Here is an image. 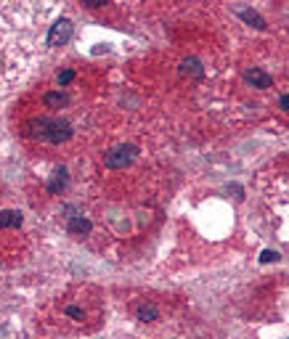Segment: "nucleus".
<instances>
[{
  "label": "nucleus",
  "instance_id": "obj_14",
  "mask_svg": "<svg viewBox=\"0 0 289 339\" xmlns=\"http://www.w3.org/2000/svg\"><path fill=\"white\" fill-rule=\"evenodd\" d=\"M67 315H69V318H80V321H82V315H85V313H82V307L69 305V307H67Z\"/></svg>",
  "mask_w": 289,
  "mask_h": 339
},
{
  "label": "nucleus",
  "instance_id": "obj_4",
  "mask_svg": "<svg viewBox=\"0 0 289 339\" xmlns=\"http://www.w3.org/2000/svg\"><path fill=\"white\" fill-rule=\"evenodd\" d=\"M90 230H93V223H90L88 218H82V215H72L69 223H67V234L74 236V239H85V236H90Z\"/></svg>",
  "mask_w": 289,
  "mask_h": 339
},
{
  "label": "nucleus",
  "instance_id": "obj_7",
  "mask_svg": "<svg viewBox=\"0 0 289 339\" xmlns=\"http://www.w3.org/2000/svg\"><path fill=\"white\" fill-rule=\"evenodd\" d=\"M24 223V215L16 209H3L0 212V228H19Z\"/></svg>",
  "mask_w": 289,
  "mask_h": 339
},
{
  "label": "nucleus",
  "instance_id": "obj_15",
  "mask_svg": "<svg viewBox=\"0 0 289 339\" xmlns=\"http://www.w3.org/2000/svg\"><path fill=\"white\" fill-rule=\"evenodd\" d=\"M279 106H281V109H284V112H289V93H286V96H281V101H279Z\"/></svg>",
  "mask_w": 289,
  "mask_h": 339
},
{
  "label": "nucleus",
  "instance_id": "obj_11",
  "mask_svg": "<svg viewBox=\"0 0 289 339\" xmlns=\"http://www.w3.org/2000/svg\"><path fill=\"white\" fill-rule=\"evenodd\" d=\"M239 16L244 19V22H250L252 27H257V29H263V27H265L263 16H260V13H255V11H239Z\"/></svg>",
  "mask_w": 289,
  "mask_h": 339
},
{
  "label": "nucleus",
  "instance_id": "obj_3",
  "mask_svg": "<svg viewBox=\"0 0 289 339\" xmlns=\"http://www.w3.org/2000/svg\"><path fill=\"white\" fill-rule=\"evenodd\" d=\"M72 22L69 19H58L53 27H51V32H48V45H64V43H69V37H72Z\"/></svg>",
  "mask_w": 289,
  "mask_h": 339
},
{
  "label": "nucleus",
  "instance_id": "obj_9",
  "mask_svg": "<svg viewBox=\"0 0 289 339\" xmlns=\"http://www.w3.org/2000/svg\"><path fill=\"white\" fill-rule=\"evenodd\" d=\"M43 103L48 106V109H61V106H67V103H69V96H67V93H61V90H58V93H45Z\"/></svg>",
  "mask_w": 289,
  "mask_h": 339
},
{
  "label": "nucleus",
  "instance_id": "obj_16",
  "mask_svg": "<svg viewBox=\"0 0 289 339\" xmlns=\"http://www.w3.org/2000/svg\"><path fill=\"white\" fill-rule=\"evenodd\" d=\"M85 6L88 8H98V6H104V0H85Z\"/></svg>",
  "mask_w": 289,
  "mask_h": 339
},
{
  "label": "nucleus",
  "instance_id": "obj_2",
  "mask_svg": "<svg viewBox=\"0 0 289 339\" xmlns=\"http://www.w3.org/2000/svg\"><path fill=\"white\" fill-rule=\"evenodd\" d=\"M135 157H138V149L135 146H114L112 151H106L104 154V164L109 167V170H125L135 162Z\"/></svg>",
  "mask_w": 289,
  "mask_h": 339
},
{
  "label": "nucleus",
  "instance_id": "obj_1",
  "mask_svg": "<svg viewBox=\"0 0 289 339\" xmlns=\"http://www.w3.org/2000/svg\"><path fill=\"white\" fill-rule=\"evenodd\" d=\"M24 135L32 138V141L64 143L72 138V125L61 117H37V119H29L24 125Z\"/></svg>",
  "mask_w": 289,
  "mask_h": 339
},
{
  "label": "nucleus",
  "instance_id": "obj_6",
  "mask_svg": "<svg viewBox=\"0 0 289 339\" xmlns=\"http://www.w3.org/2000/svg\"><path fill=\"white\" fill-rule=\"evenodd\" d=\"M67 183H69V173L64 167H56L53 170V178L48 180V194H61L67 188Z\"/></svg>",
  "mask_w": 289,
  "mask_h": 339
},
{
  "label": "nucleus",
  "instance_id": "obj_10",
  "mask_svg": "<svg viewBox=\"0 0 289 339\" xmlns=\"http://www.w3.org/2000/svg\"><path fill=\"white\" fill-rule=\"evenodd\" d=\"M159 318V310L154 305H141L138 307V321H143V323H151V321H157Z\"/></svg>",
  "mask_w": 289,
  "mask_h": 339
},
{
  "label": "nucleus",
  "instance_id": "obj_13",
  "mask_svg": "<svg viewBox=\"0 0 289 339\" xmlns=\"http://www.w3.org/2000/svg\"><path fill=\"white\" fill-rule=\"evenodd\" d=\"M276 260H279V252H273V249H265L260 255V263H276Z\"/></svg>",
  "mask_w": 289,
  "mask_h": 339
},
{
  "label": "nucleus",
  "instance_id": "obj_5",
  "mask_svg": "<svg viewBox=\"0 0 289 339\" xmlns=\"http://www.w3.org/2000/svg\"><path fill=\"white\" fill-rule=\"evenodd\" d=\"M244 80H247L252 88H257V90H268V88L273 85V77H271L268 72H263V69H247V72H244Z\"/></svg>",
  "mask_w": 289,
  "mask_h": 339
},
{
  "label": "nucleus",
  "instance_id": "obj_8",
  "mask_svg": "<svg viewBox=\"0 0 289 339\" xmlns=\"http://www.w3.org/2000/svg\"><path fill=\"white\" fill-rule=\"evenodd\" d=\"M180 74H183V77H202L204 74V69H202V61L199 58H186L183 61V64H180V69H178Z\"/></svg>",
  "mask_w": 289,
  "mask_h": 339
},
{
  "label": "nucleus",
  "instance_id": "obj_12",
  "mask_svg": "<svg viewBox=\"0 0 289 339\" xmlns=\"http://www.w3.org/2000/svg\"><path fill=\"white\" fill-rule=\"evenodd\" d=\"M72 80H74V72L72 69H64L61 74H58V85H69Z\"/></svg>",
  "mask_w": 289,
  "mask_h": 339
}]
</instances>
